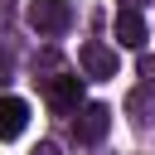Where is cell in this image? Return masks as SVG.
<instances>
[{
	"label": "cell",
	"instance_id": "6da1fadb",
	"mask_svg": "<svg viewBox=\"0 0 155 155\" xmlns=\"http://www.w3.org/2000/svg\"><path fill=\"white\" fill-rule=\"evenodd\" d=\"M29 24H34V34H63L73 24V5L68 0H34L29 5Z\"/></svg>",
	"mask_w": 155,
	"mask_h": 155
},
{
	"label": "cell",
	"instance_id": "7a4b0ae2",
	"mask_svg": "<svg viewBox=\"0 0 155 155\" xmlns=\"http://www.w3.org/2000/svg\"><path fill=\"white\" fill-rule=\"evenodd\" d=\"M78 97H82V78H73V73H58V78H48L44 82V102L63 116V111H73L78 107Z\"/></svg>",
	"mask_w": 155,
	"mask_h": 155
},
{
	"label": "cell",
	"instance_id": "3957f363",
	"mask_svg": "<svg viewBox=\"0 0 155 155\" xmlns=\"http://www.w3.org/2000/svg\"><path fill=\"white\" fill-rule=\"evenodd\" d=\"M78 63H82L87 78H116V53H111L107 44H97V39H87V44L78 48Z\"/></svg>",
	"mask_w": 155,
	"mask_h": 155
},
{
	"label": "cell",
	"instance_id": "277c9868",
	"mask_svg": "<svg viewBox=\"0 0 155 155\" xmlns=\"http://www.w3.org/2000/svg\"><path fill=\"white\" fill-rule=\"evenodd\" d=\"M107 126H111V107H102V102H87L73 131H78V140H82V145H97V140L107 136Z\"/></svg>",
	"mask_w": 155,
	"mask_h": 155
},
{
	"label": "cell",
	"instance_id": "5b68a950",
	"mask_svg": "<svg viewBox=\"0 0 155 155\" xmlns=\"http://www.w3.org/2000/svg\"><path fill=\"white\" fill-rule=\"evenodd\" d=\"M29 126V102L24 97H0V140H15Z\"/></svg>",
	"mask_w": 155,
	"mask_h": 155
},
{
	"label": "cell",
	"instance_id": "8992f818",
	"mask_svg": "<svg viewBox=\"0 0 155 155\" xmlns=\"http://www.w3.org/2000/svg\"><path fill=\"white\" fill-rule=\"evenodd\" d=\"M116 44H121V48H140V44H145V19H140L131 5L116 15Z\"/></svg>",
	"mask_w": 155,
	"mask_h": 155
},
{
	"label": "cell",
	"instance_id": "52a82bcc",
	"mask_svg": "<svg viewBox=\"0 0 155 155\" xmlns=\"http://www.w3.org/2000/svg\"><path fill=\"white\" fill-rule=\"evenodd\" d=\"M126 111H131V121H150V116H155V78H145V82L126 97Z\"/></svg>",
	"mask_w": 155,
	"mask_h": 155
},
{
	"label": "cell",
	"instance_id": "ba28073f",
	"mask_svg": "<svg viewBox=\"0 0 155 155\" xmlns=\"http://www.w3.org/2000/svg\"><path fill=\"white\" fill-rule=\"evenodd\" d=\"M15 24V0H0V29Z\"/></svg>",
	"mask_w": 155,
	"mask_h": 155
},
{
	"label": "cell",
	"instance_id": "9c48e42d",
	"mask_svg": "<svg viewBox=\"0 0 155 155\" xmlns=\"http://www.w3.org/2000/svg\"><path fill=\"white\" fill-rule=\"evenodd\" d=\"M34 155H58V145H53V140H44V145H39Z\"/></svg>",
	"mask_w": 155,
	"mask_h": 155
},
{
	"label": "cell",
	"instance_id": "30bf717a",
	"mask_svg": "<svg viewBox=\"0 0 155 155\" xmlns=\"http://www.w3.org/2000/svg\"><path fill=\"white\" fill-rule=\"evenodd\" d=\"M5 78H10V58L0 53V82H5Z\"/></svg>",
	"mask_w": 155,
	"mask_h": 155
},
{
	"label": "cell",
	"instance_id": "8fae6325",
	"mask_svg": "<svg viewBox=\"0 0 155 155\" xmlns=\"http://www.w3.org/2000/svg\"><path fill=\"white\" fill-rule=\"evenodd\" d=\"M121 5H131V10H136V5H140V0H121Z\"/></svg>",
	"mask_w": 155,
	"mask_h": 155
}]
</instances>
